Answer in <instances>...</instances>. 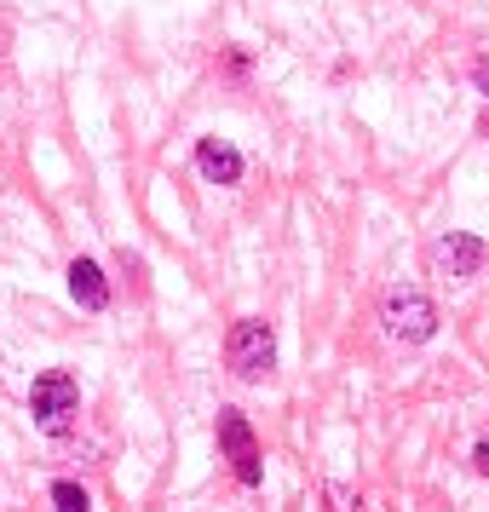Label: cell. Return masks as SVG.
<instances>
[{
	"label": "cell",
	"instance_id": "8",
	"mask_svg": "<svg viewBox=\"0 0 489 512\" xmlns=\"http://www.w3.org/2000/svg\"><path fill=\"white\" fill-rule=\"evenodd\" d=\"M52 507L58 512H93V501H87V489L75 484V478H58V484H52Z\"/></svg>",
	"mask_w": 489,
	"mask_h": 512
},
{
	"label": "cell",
	"instance_id": "9",
	"mask_svg": "<svg viewBox=\"0 0 489 512\" xmlns=\"http://www.w3.org/2000/svg\"><path fill=\"white\" fill-rule=\"evenodd\" d=\"M323 507H328V512H363V507H357V495H351L346 484H328V489H323Z\"/></svg>",
	"mask_w": 489,
	"mask_h": 512
},
{
	"label": "cell",
	"instance_id": "6",
	"mask_svg": "<svg viewBox=\"0 0 489 512\" xmlns=\"http://www.w3.org/2000/svg\"><path fill=\"white\" fill-rule=\"evenodd\" d=\"M70 294H75V305L81 311H104L110 305V277H104V265L98 259H70Z\"/></svg>",
	"mask_w": 489,
	"mask_h": 512
},
{
	"label": "cell",
	"instance_id": "1",
	"mask_svg": "<svg viewBox=\"0 0 489 512\" xmlns=\"http://www.w3.org/2000/svg\"><path fill=\"white\" fill-rule=\"evenodd\" d=\"M29 415H35V426H41L47 438H70L75 415H81V386H75V374L70 369L35 374V386H29Z\"/></svg>",
	"mask_w": 489,
	"mask_h": 512
},
{
	"label": "cell",
	"instance_id": "10",
	"mask_svg": "<svg viewBox=\"0 0 489 512\" xmlns=\"http://www.w3.org/2000/svg\"><path fill=\"white\" fill-rule=\"evenodd\" d=\"M478 472H489V438L478 443Z\"/></svg>",
	"mask_w": 489,
	"mask_h": 512
},
{
	"label": "cell",
	"instance_id": "3",
	"mask_svg": "<svg viewBox=\"0 0 489 512\" xmlns=\"http://www.w3.org/2000/svg\"><path fill=\"white\" fill-rule=\"evenodd\" d=\"M380 323H386V334H392V340L420 346V340H432V334H438V311H432V300H426V294L403 288V294H392V300L380 305Z\"/></svg>",
	"mask_w": 489,
	"mask_h": 512
},
{
	"label": "cell",
	"instance_id": "4",
	"mask_svg": "<svg viewBox=\"0 0 489 512\" xmlns=\"http://www.w3.org/2000/svg\"><path fill=\"white\" fill-rule=\"evenodd\" d=\"M219 449H225V461H231L236 484H242V489H259V478H265L259 438H254V426L236 415V409H225V415H219Z\"/></svg>",
	"mask_w": 489,
	"mask_h": 512
},
{
	"label": "cell",
	"instance_id": "7",
	"mask_svg": "<svg viewBox=\"0 0 489 512\" xmlns=\"http://www.w3.org/2000/svg\"><path fill=\"white\" fill-rule=\"evenodd\" d=\"M432 259H438L443 277H472L478 265H484V242L478 236H438V248H432Z\"/></svg>",
	"mask_w": 489,
	"mask_h": 512
},
{
	"label": "cell",
	"instance_id": "5",
	"mask_svg": "<svg viewBox=\"0 0 489 512\" xmlns=\"http://www.w3.org/2000/svg\"><path fill=\"white\" fill-rule=\"evenodd\" d=\"M196 173L208 179V185H236L242 173H248V162H242V150L225 139H202L196 144Z\"/></svg>",
	"mask_w": 489,
	"mask_h": 512
},
{
	"label": "cell",
	"instance_id": "2",
	"mask_svg": "<svg viewBox=\"0 0 489 512\" xmlns=\"http://www.w3.org/2000/svg\"><path fill=\"white\" fill-rule=\"evenodd\" d=\"M225 369L236 380H265L277 369V334H271V323H259V317L231 323V334H225Z\"/></svg>",
	"mask_w": 489,
	"mask_h": 512
},
{
	"label": "cell",
	"instance_id": "11",
	"mask_svg": "<svg viewBox=\"0 0 489 512\" xmlns=\"http://www.w3.org/2000/svg\"><path fill=\"white\" fill-rule=\"evenodd\" d=\"M472 75H478V87H484V93H489V58H484V64H478V70H472Z\"/></svg>",
	"mask_w": 489,
	"mask_h": 512
}]
</instances>
